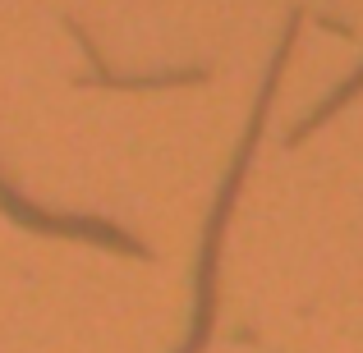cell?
<instances>
[{
  "label": "cell",
  "mask_w": 363,
  "mask_h": 353,
  "mask_svg": "<svg viewBox=\"0 0 363 353\" xmlns=\"http://www.w3.org/2000/svg\"><path fill=\"white\" fill-rule=\"evenodd\" d=\"M0 212H5L9 221H18V225H23V230H33V234H55V238H83V243L111 248V253L138 257V262H147V257H152V248L143 243L138 234L120 230L116 221H106V216H79V212H46V207L28 202V197L18 193V188L9 184L5 175H0Z\"/></svg>",
  "instance_id": "2"
},
{
  "label": "cell",
  "mask_w": 363,
  "mask_h": 353,
  "mask_svg": "<svg viewBox=\"0 0 363 353\" xmlns=\"http://www.w3.org/2000/svg\"><path fill=\"white\" fill-rule=\"evenodd\" d=\"M299 23L303 14L294 9L290 23H285L281 42L272 51V64H267V79L257 88V101H253V115H248V129L240 138L230 156V170H225L221 188H216V202H212V216H207V230H203V248H198V275H194V326H189V340L179 345L175 353H203L212 345V330H216V294H221V248H225V225H230V212L240 202V188H244V175L257 156V142H262V129H267V115H272V101H276V88H281V74L290 64V51L299 42Z\"/></svg>",
  "instance_id": "1"
},
{
  "label": "cell",
  "mask_w": 363,
  "mask_h": 353,
  "mask_svg": "<svg viewBox=\"0 0 363 353\" xmlns=\"http://www.w3.org/2000/svg\"><path fill=\"white\" fill-rule=\"evenodd\" d=\"M69 33L83 42V51H88V60H92V79H83L79 88H120V92H138V88H179V83H207V64H194V69H166V74H138V79H116V74L101 64V51L92 46V37L83 33L79 23L69 18Z\"/></svg>",
  "instance_id": "3"
},
{
  "label": "cell",
  "mask_w": 363,
  "mask_h": 353,
  "mask_svg": "<svg viewBox=\"0 0 363 353\" xmlns=\"http://www.w3.org/2000/svg\"><path fill=\"white\" fill-rule=\"evenodd\" d=\"M359 92H363V64H359V69H354V74H350V79H345V83H340V88H331V92H327V97H322V101H318V106H313V110H308V115H303V120H299V124H294V129H290V133H285V147H299V142H308V138H313V133H318V129H322V124H327L331 115H336V110H345V106H350V101H354V97H359Z\"/></svg>",
  "instance_id": "4"
}]
</instances>
